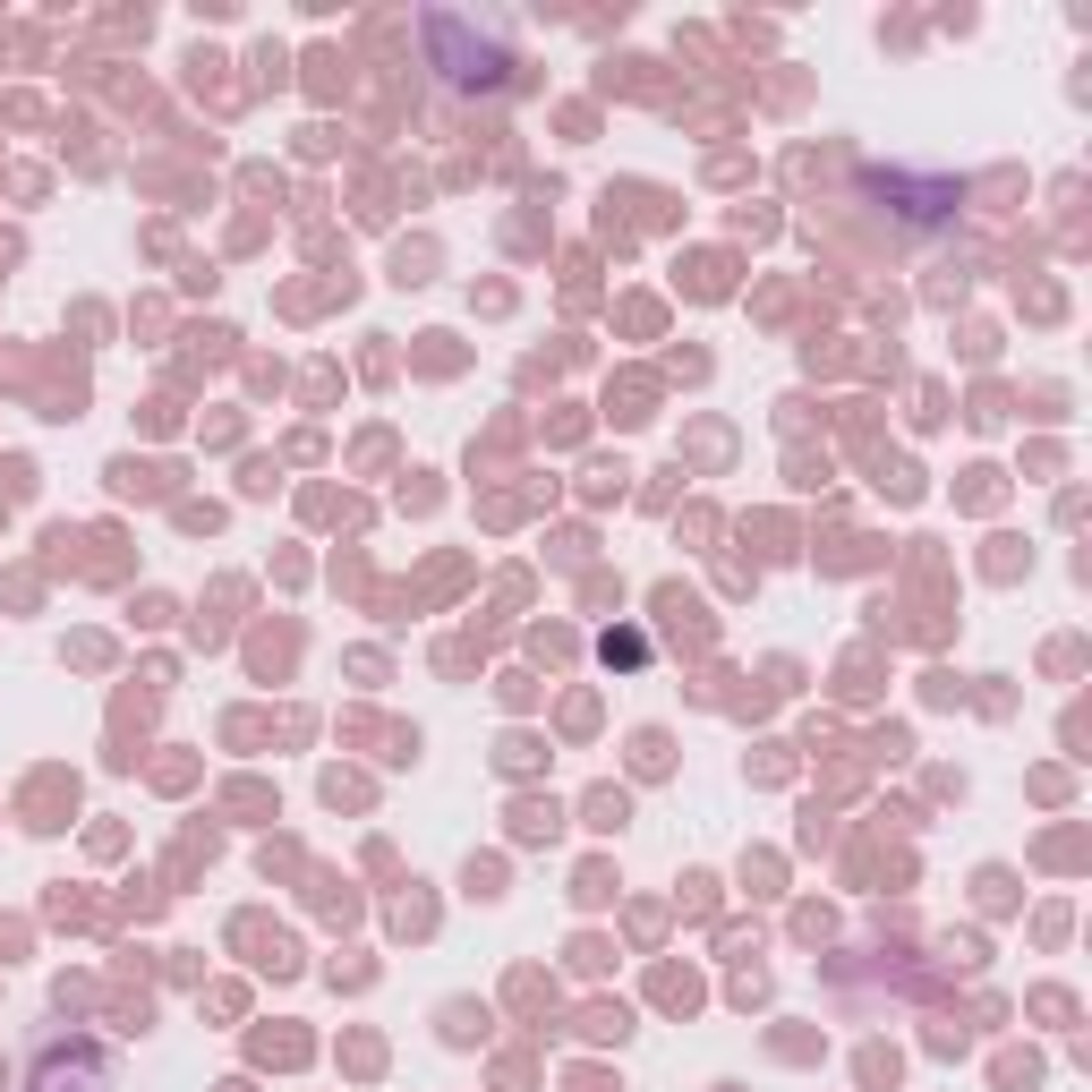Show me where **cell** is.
<instances>
[{"label": "cell", "instance_id": "1", "mask_svg": "<svg viewBox=\"0 0 1092 1092\" xmlns=\"http://www.w3.org/2000/svg\"><path fill=\"white\" fill-rule=\"evenodd\" d=\"M590 828H623V794H590Z\"/></svg>", "mask_w": 1092, "mask_h": 1092}]
</instances>
